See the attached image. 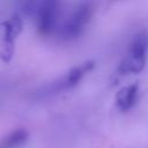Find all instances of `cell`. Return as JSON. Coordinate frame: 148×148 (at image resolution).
<instances>
[{
    "mask_svg": "<svg viewBox=\"0 0 148 148\" xmlns=\"http://www.w3.org/2000/svg\"><path fill=\"white\" fill-rule=\"evenodd\" d=\"M39 0H21V8L25 15L34 16Z\"/></svg>",
    "mask_w": 148,
    "mask_h": 148,
    "instance_id": "obj_8",
    "label": "cell"
},
{
    "mask_svg": "<svg viewBox=\"0 0 148 148\" xmlns=\"http://www.w3.org/2000/svg\"><path fill=\"white\" fill-rule=\"evenodd\" d=\"M94 67H95V62L90 60L71 68L64 76L59 77L54 83H52L49 87V90L51 92H61L73 89L84 79V76L89 72L94 69Z\"/></svg>",
    "mask_w": 148,
    "mask_h": 148,
    "instance_id": "obj_5",
    "label": "cell"
},
{
    "mask_svg": "<svg viewBox=\"0 0 148 148\" xmlns=\"http://www.w3.org/2000/svg\"><path fill=\"white\" fill-rule=\"evenodd\" d=\"M148 52V34L141 31L130 44L128 53L121 60L118 72L120 74H138L146 65V57Z\"/></svg>",
    "mask_w": 148,
    "mask_h": 148,
    "instance_id": "obj_1",
    "label": "cell"
},
{
    "mask_svg": "<svg viewBox=\"0 0 148 148\" xmlns=\"http://www.w3.org/2000/svg\"><path fill=\"white\" fill-rule=\"evenodd\" d=\"M29 132L25 128H16L0 140V148H21L27 143Z\"/></svg>",
    "mask_w": 148,
    "mask_h": 148,
    "instance_id": "obj_7",
    "label": "cell"
},
{
    "mask_svg": "<svg viewBox=\"0 0 148 148\" xmlns=\"http://www.w3.org/2000/svg\"><path fill=\"white\" fill-rule=\"evenodd\" d=\"M94 14V7L90 2L80 3L65 21L61 27L60 34L65 40H72L81 36L87 25L89 24Z\"/></svg>",
    "mask_w": 148,
    "mask_h": 148,
    "instance_id": "obj_3",
    "label": "cell"
},
{
    "mask_svg": "<svg viewBox=\"0 0 148 148\" xmlns=\"http://www.w3.org/2000/svg\"><path fill=\"white\" fill-rule=\"evenodd\" d=\"M61 15V0H39L35 17L37 31L42 36H51L59 23Z\"/></svg>",
    "mask_w": 148,
    "mask_h": 148,
    "instance_id": "obj_2",
    "label": "cell"
},
{
    "mask_svg": "<svg viewBox=\"0 0 148 148\" xmlns=\"http://www.w3.org/2000/svg\"><path fill=\"white\" fill-rule=\"evenodd\" d=\"M2 34V47L0 51V58L5 64L10 62L15 52L16 39L23 30V20L18 14L12 15L3 23Z\"/></svg>",
    "mask_w": 148,
    "mask_h": 148,
    "instance_id": "obj_4",
    "label": "cell"
},
{
    "mask_svg": "<svg viewBox=\"0 0 148 148\" xmlns=\"http://www.w3.org/2000/svg\"><path fill=\"white\" fill-rule=\"evenodd\" d=\"M138 96H139V86L136 83L125 86L121 89H119L118 92L116 94V98H114L116 105L123 112L128 111L136 103Z\"/></svg>",
    "mask_w": 148,
    "mask_h": 148,
    "instance_id": "obj_6",
    "label": "cell"
}]
</instances>
